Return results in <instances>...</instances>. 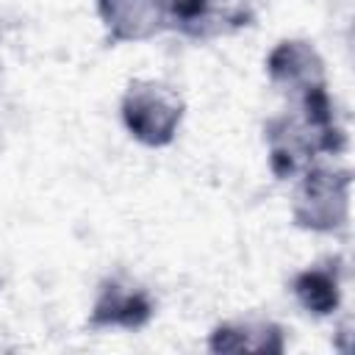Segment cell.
Returning <instances> with one entry per match:
<instances>
[{"mask_svg":"<svg viewBox=\"0 0 355 355\" xmlns=\"http://www.w3.org/2000/svg\"><path fill=\"white\" fill-rule=\"evenodd\" d=\"M266 161L277 180H294L322 158L347 150V128L338 119L330 89L294 100L263 125Z\"/></svg>","mask_w":355,"mask_h":355,"instance_id":"obj_1","label":"cell"},{"mask_svg":"<svg viewBox=\"0 0 355 355\" xmlns=\"http://www.w3.org/2000/svg\"><path fill=\"white\" fill-rule=\"evenodd\" d=\"M352 172L336 164H313L294 178L291 222L316 236H338L349 225Z\"/></svg>","mask_w":355,"mask_h":355,"instance_id":"obj_2","label":"cell"},{"mask_svg":"<svg viewBox=\"0 0 355 355\" xmlns=\"http://www.w3.org/2000/svg\"><path fill=\"white\" fill-rule=\"evenodd\" d=\"M186 103L180 92L155 78H136L119 97V119L128 136L144 147H169L183 125Z\"/></svg>","mask_w":355,"mask_h":355,"instance_id":"obj_3","label":"cell"},{"mask_svg":"<svg viewBox=\"0 0 355 355\" xmlns=\"http://www.w3.org/2000/svg\"><path fill=\"white\" fill-rule=\"evenodd\" d=\"M155 319V297L130 272L105 275L89 305V327L94 330H141Z\"/></svg>","mask_w":355,"mask_h":355,"instance_id":"obj_4","label":"cell"},{"mask_svg":"<svg viewBox=\"0 0 355 355\" xmlns=\"http://www.w3.org/2000/svg\"><path fill=\"white\" fill-rule=\"evenodd\" d=\"M263 72L269 78V83L286 94L291 103L302 100L313 92L330 89L327 80V64L322 58V53L316 50L313 42L300 39V36H288L280 39L263 58Z\"/></svg>","mask_w":355,"mask_h":355,"instance_id":"obj_5","label":"cell"},{"mask_svg":"<svg viewBox=\"0 0 355 355\" xmlns=\"http://www.w3.org/2000/svg\"><path fill=\"white\" fill-rule=\"evenodd\" d=\"M97 17L111 44H139L169 28L161 0H97Z\"/></svg>","mask_w":355,"mask_h":355,"instance_id":"obj_6","label":"cell"},{"mask_svg":"<svg viewBox=\"0 0 355 355\" xmlns=\"http://www.w3.org/2000/svg\"><path fill=\"white\" fill-rule=\"evenodd\" d=\"M294 302L313 319H330L338 313L344 302V261L338 255H327L322 261L308 263L291 277Z\"/></svg>","mask_w":355,"mask_h":355,"instance_id":"obj_7","label":"cell"},{"mask_svg":"<svg viewBox=\"0 0 355 355\" xmlns=\"http://www.w3.org/2000/svg\"><path fill=\"white\" fill-rule=\"evenodd\" d=\"M208 352L227 355V352H266V355H280L286 352V327L277 324L275 319H227L219 322L205 341Z\"/></svg>","mask_w":355,"mask_h":355,"instance_id":"obj_8","label":"cell"},{"mask_svg":"<svg viewBox=\"0 0 355 355\" xmlns=\"http://www.w3.org/2000/svg\"><path fill=\"white\" fill-rule=\"evenodd\" d=\"M161 3L166 8V19L172 31L205 42V19L211 11V0H161Z\"/></svg>","mask_w":355,"mask_h":355,"instance_id":"obj_9","label":"cell"},{"mask_svg":"<svg viewBox=\"0 0 355 355\" xmlns=\"http://www.w3.org/2000/svg\"><path fill=\"white\" fill-rule=\"evenodd\" d=\"M0 86H3V69H0Z\"/></svg>","mask_w":355,"mask_h":355,"instance_id":"obj_10","label":"cell"}]
</instances>
